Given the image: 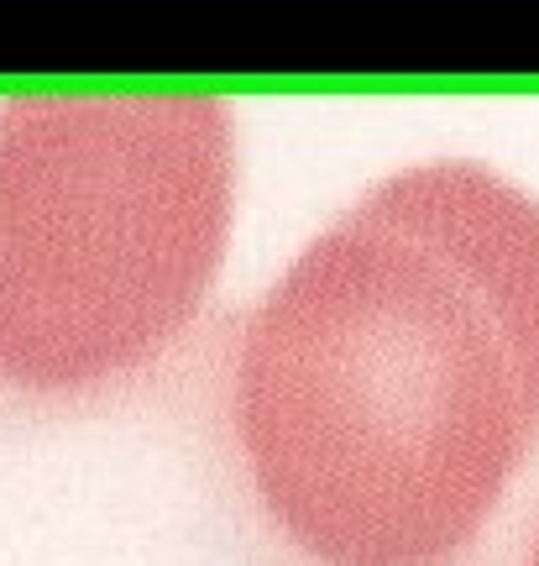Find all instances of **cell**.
<instances>
[{"instance_id": "cell-2", "label": "cell", "mask_w": 539, "mask_h": 566, "mask_svg": "<svg viewBox=\"0 0 539 566\" xmlns=\"http://www.w3.org/2000/svg\"><path fill=\"white\" fill-rule=\"evenodd\" d=\"M236 221V116L215 95L0 105V388L95 399L200 321Z\"/></svg>"}, {"instance_id": "cell-3", "label": "cell", "mask_w": 539, "mask_h": 566, "mask_svg": "<svg viewBox=\"0 0 539 566\" xmlns=\"http://www.w3.org/2000/svg\"><path fill=\"white\" fill-rule=\"evenodd\" d=\"M529 566H539V535H535V551H529Z\"/></svg>"}, {"instance_id": "cell-1", "label": "cell", "mask_w": 539, "mask_h": 566, "mask_svg": "<svg viewBox=\"0 0 539 566\" xmlns=\"http://www.w3.org/2000/svg\"><path fill=\"white\" fill-rule=\"evenodd\" d=\"M236 441L320 566H445L539 451V200L482 163L399 168L246 315Z\"/></svg>"}]
</instances>
